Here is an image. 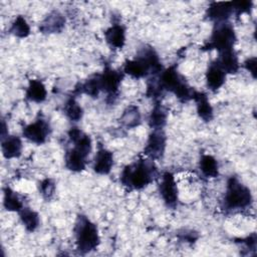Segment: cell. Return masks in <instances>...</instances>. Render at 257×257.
<instances>
[{
  "label": "cell",
  "instance_id": "obj_1",
  "mask_svg": "<svg viewBox=\"0 0 257 257\" xmlns=\"http://www.w3.org/2000/svg\"><path fill=\"white\" fill-rule=\"evenodd\" d=\"M158 176V171L150 159H142L127 165L120 175L121 184L130 190H141L152 183Z\"/></svg>",
  "mask_w": 257,
  "mask_h": 257
},
{
  "label": "cell",
  "instance_id": "obj_2",
  "mask_svg": "<svg viewBox=\"0 0 257 257\" xmlns=\"http://www.w3.org/2000/svg\"><path fill=\"white\" fill-rule=\"evenodd\" d=\"M123 71L135 78H141L161 72L162 64L156 51L151 46H144L135 59L125 61Z\"/></svg>",
  "mask_w": 257,
  "mask_h": 257
},
{
  "label": "cell",
  "instance_id": "obj_3",
  "mask_svg": "<svg viewBox=\"0 0 257 257\" xmlns=\"http://www.w3.org/2000/svg\"><path fill=\"white\" fill-rule=\"evenodd\" d=\"M74 235L76 247L81 253H88L94 250L99 244V236L95 224L83 215H78L76 219Z\"/></svg>",
  "mask_w": 257,
  "mask_h": 257
},
{
  "label": "cell",
  "instance_id": "obj_4",
  "mask_svg": "<svg viewBox=\"0 0 257 257\" xmlns=\"http://www.w3.org/2000/svg\"><path fill=\"white\" fill-rule=\"evenodd\" d=\"M161 90H169L176 94V96L182 101H188L192 99L194 89L188 85L184 78L179 74L175 65L170 66L164 70L157 82Z\"/></svg>",
  "mask_w": 257,
  "mask_h": 257
},
{
  "label": "cell",
  "instance_id": "obj_5",
  "mask_svg": "<svg viewBox=\"0 0 257 257\" xmlns=\"http://www.w3.org/2000/svg\"><path fill=\"white\" fill-rule=\"evenodd\" d=\"M252 202L250 190L236 177H231L227 182L224 198V208L229 211L240 210L248 207Z\"/></svg>",
  "mask_w": 257,
  "mask_h": 257
},
{
  "label": "cell",
  "instance_id": "obj_6",
  "mask_svg": "<svg viewBox=\"0 0 257 257\" xmlns=\"http://www.w3.org/2000/svg\"><path fill=\"white\" fill-rule=\"evenodd\" d=\"M236 41V34L233 26L228 22L216 23L209 42L203 47L205 50L216 49L219 52L233 49Z\"/></svg>",
  "mask_w": 257,
  "mask_h": 257
},
{
  "label": "cell",
  "instance_id": "obj_7",
  "mask_svg": "<svg viewBox=\"0 0 257 257\" xmlns=\"http://www.w3.org/2000/svg\"><path fill=\"white\" fill-rule=\"evenodd\" d=\"M22 133L24 138L32 143L40 145L47 140L50 134V125L43 117H39L34 122L24 126Z\"/></svg>",
  "mask_w": 257,
  "mask_h": 257
},
{
  "label": "cell",
  "instance_id": "obj_8",
  "mask_svg": "<svg viewBox=\"0 0 257 257\" xmlns=\"http://www.w3.org/2000/svg\"><path fill=\"white\" fill-rule=\"evenodd\" d=\"M160 194L168 207L175 208L178 203V188L173 174L166 172L161 177L159 184Z\"/></svg>",
  "mask_w": 257,
  "mask_h": 257
},
{
  "label": "cell",
  "instance_id": "obj_9",
  "mask_svg": "<svg viewBox=\"0 0 257 257\" xmlns=\"http://www.w3.org/2000/svg\"><path fill=\"white\" fill-rule=\"evenodd\" d=\"M166 149V135L162 128L154 130L147 141L144 149L145 155L150 157L152 160L161 159Z\"/></svg>",
  "mask_w": 257,
  "mask_h": 257
},
{
  "label": "cell",
  "instance_id": "obj_10",
  "mask_svg": "<svg viewBox=\"0 0 257 257\" xmlns=\"http://www.w3.org/2000/svg\"><path fill=\"white\" fill-rule=\"evenodd\" d=\"M122 76V73L106 67L103 72L99 74L100 89L102 91H105L108 96H114L117 93Z\"/></svg>",
  "mask_w": 257,
  "mask_h": 257
},
{
  "label": "cell",
  "instance_id": "obj_11",
  "mask_svg": "<svg viewBox=\"0 0 257 257\" xmlns=\"http://www.w3.org/2000/svg\"><path fill=\"white\" fill-rule=\"evenodd\" d=\"M232 13V2H212L207 9V17L216 23L225 22Z\"/></svg>",
  "mask_w": 257,
  "mask_h": 257
},
{
  "label": "cell",
  "instance_id": "obj_12",
  "mask_svg": "<svg viewBox=\"0 0 257 257\" xmlns=\"http://www.w3.org/2000/svg\"><path fill=\"white\" fill-rule=\"evenodd\" d=\"M113 165L112 153L104 148H99L94 157L93 170L100 175H106L110 172Z\"/></svg>",
  "mask_w": 257,
  "mask_h": 257
},
{
  "label": "cell",
  "instance_id": "obj_13",
  "mask_svg": "<svg viewBox=\"0 0 257 257\" xmlns=\"http://www.w3.org/2000/svg\"><path fill=\"white\" fill-rule=\"evenodd\" d=\"M64 23L63 15L58 11H52L41 22L39 29L43 33H58L63 29Z\"/></svg>",
  "mask_w": 257,
  "mask_h": 257
},
{
  "label": "cell",
  "instance_id": "obj_14",
  "mask_svg": "<svg viewBox=\"0 0 257 257\" xmlns=\"http://www.w3.org/2000/svg\"><path fill=\"white\" fill-rule=\"evenodd\" d=\"M225 78H226V73L217 64V62L214 61L210 63L206 73V80H207L208 87L211 90H217L223 85V83L225 82Z\"/></svg>",
  "mask_w": 257,
  "mask_h": 257
},
{
  "label": "cell",
  "instance_id": "obj_15",
  "mask_svg": "<svg viewBox=\"0 0 257 257\" xmlns=\"http://www.w3.org/2000/svg\"><path fill=\"white\" fill-rule=\"evenodd\" d=\"M219 57L216 59L217 64L225 73H236L239 69L238 57L233 49L219 52Z\"/></svg>",
  "mask_w": 257,
  "mask_h": 257
},
{
  "label": "cell",
  "instance_id": "obj_16",
  "mask_svg": "<svg viewBox=\"0 0 257 257\" xmlns=\"http://www.w3.org/2000/svg\"><path fill=\"white\" fill-rule=\"evenodd\" d=\"M104 37L110 47L120 49L124 45L125 41L124 28L119 24H113L111 27L106 29L104 32Z\"/></svg>",
  "mask_w": 257,
  "mask_h": 257
},
{
  "label": "cell",
  "instance_id": "obj_17",
  "mask_svg": "<svg viewBox=\"0 0 257 257\" xmlns=\"http://www.w3.org/2000/svg\"><path fill=\"white\" fill-rule=\"evenodd\" d=\"M2 153L6 159L18 158L21 155L22 143L18 137L7 136L2 139Z\"/></svg>",
  "mask_w": 257,
  "mask_h": 257
},
{
  "label": "cell",
  "instance_id": "obj_18",
  "mask_svg": "<svg viewBox=\"0 0 257 257\" xmlns=\"http://www.w3.org/2000/svg\"><path fill=\"white\" fill-rule=\"evenodd\" d=\"M192 99H194L197 103V112L199 116L205 121H210L213 118V108L207 95L204 92L195 91Z\"/></svg>",
  "mask_w": 257,
  "mask_h": 257
},
{
  "label": "cell",
  "instance_id": "obj_19",
  "mask_svg": "<svg viewBox=\"0 0 257 257\" xmlns=\"http://www.w3.org/2000/svg\"><path fill=\"white\" fill-rule=\"evenodd\" d=\"M86 158L75 149H70L65 154V167L72 172H80L85 168Z\"/></svg>",
  "mask_w": 257,
  "mask_h": 257
},
{
  "label": "cell",
  "instance_id": "obj_20",
  "mask_svg": "<svg viewBox=\"0 0 257 257\" xmlns=\"http://www.w3.org/2000/svg\"><path fill=\"white\" fill-rule=\"evenodd\" d=\"M46 88L38 79H31L26 89V98L34 102H42L46 98Z\"/></svg>",
  "mask_w": 257,
  "mask_h": 257
},
{
  "label": "cell",
  "instance_id": "obj_21",
  "mask_svg": "<svg viewBox=\"0 0 257 257\" xmlns=\"http://www.w3.org/2000/svg\"><path fill=\"white\" fill-rule=\"evenodd\" d=\"M200 171L207 178H215L219 174V167L216 159L210 155H203L199 163Z\"/></svg>",
  "mask_w": 257,
  "mask_h": 257
},
{
  "label": "cell",
  "instance_id": "obj_22",
  "mask_svg": "<svg viewBox=\"0 0 257 257\" xmlns=\"http://www.w3.org/2000/svg\"><path fill=\"white\" fill-rule=\"evenodd\" d=\"M120 122L126 128H133L141 123V112L136 105L127 106L120 116Z\"/></svg>",
  "mask_w": 257,
  "mask_h": 257
},
{
  "label": "cell",
  "instance_id": "obj_23",
  "mask_svg": "<svg viewBox=\"0 0 257 257\" xmlns=\"http://www.w3.org/2000/svg\"><path fill=\"white\" fill-rule=\"evenodd\" d=\"M3 204H4V207L6 208V210H8V211L19 212L24 208L21 197L8 187L4 189Z\"/></svg>",
  "mask_w": 257,
  "mask_h": 257
},
{
  "label": "cell",
  "instance_id": "obj_24",
  "mask_svg": "<svg viewBox=\"0 0 257 257\" xmlns=\"http://www.w3.org/2000/svg\"><path fill=\"white\" fill-rule=\"evenodd\" d=\"M167 121V112L163 108V106L159 103L155 104L150 117H149V124L154 130L163 128V126L166 124Z\"/></svg>",
  "mask_w": 257,
  "mask_h": 257
},
{
  "label": "cell",
  "instance_id": "obj_25",
  "mask_svg": "<svg viewBox=\"0 0 257 257\" xmlns=\"http://www.w3.org/2000/svg\"><path fill=\"white\" fill-rule=\"evenodd\" d=\"M19 215H20L21 222L23 223L26 230L32 232L38 227L39 216L35 211L24 207L21 211H19Z\"/></svg>",
  "mask_w": 257,
  "mask_h": 257
},
{
  "label": "cell",
  "instance_id": "obj_26",
  "mask_svg": "<svg viewBox=\"0 0 257 257\" xmlns=\"http://www.w3.org/2000/svg\"><path fill=\"white\" fill-rule=\"evenodd\" d=\"M100 82H99V74H94L90 76L84 83L79 85V88L77 89L78 92L88 94L92 97H95L98 95L100 91Z\"/></svg>",
  "mask_w": 257,
  "mask_h": 257
},
{
  "label": "cell",
  "instance_id": "obj_27",
  "mask_svg": "<svg viewBox=\"0 0 257 257\" xmlns=\"http://www.w3.org/2000/svg\"><path fill=\"white\" fill-rule=\"evenodd\" d=\"M9 31L11 34H13L16 37L24 38L29 35L30 27L22 16H17L16 19L13 21Z\"/></svg>",
  "mask_w": 257,
  "mask_h": 257
},
{
  "label": "cell",
  "instance_id": "obj_28",
  "mask_svg": "<svg viewBox=\"0 0 257 257\" xmlns=\"http://www.w3.org/2000/svg\"><path fill=\"white\" fill-rule=\"evenodd\" d=\"M64 113L66 114V116L72 120V121H78L81 116H82V108L80 107V105L77 103V101L73 98L70 97L64 104L63 107Z\"/></svg>",
  "mask_w": 257,
  "mask_h": 257
},
{
  "label": "cell",
  "instance_id": "obj_29",
  "mask_svg": "<svg viewBox=\"0 0 257 257\" xmlns=\"http://www.w3.org/2000/svg\"><path fill=\"white\" fill-rule=\"evenodd\" d=\"M39 191L42 197L46 200H50L54 195L55 184L51 179H44L39 184Z\"/></svg>",
  "mask_w": 257,
  "mask_h": 257
},
{
  "label": "cell",
  "instance_id": "obj_30",
  "mask_svg": "<svg viewBox=\"0 0 257 257\" xmlns=\"http://www.w3.org/2000/svg\"><path fill=\"white\" fill-rule=\"evenodd\" d=\"M252 7L251 1H232V8L233 12H235L237 15H240L244 12H249Z\"/></svg>",
  "mask_w": 257,
  "mask_h": 257
},
{
  "label": "cell",
  "instance_id": "obj_31",
  "mask_svg": "<svg viewBox=\"0 0 257 257\" xmlns=\"http://www.w3.org/2000/svg\"><path fill=\"white\" fill-rule=\"evenodd\" d=\"M244 67L252 74L254 78L256 77V58L255 57L247 59L244 62Z\"/></svg>",
  "mask_w": 257,
  "mask_h": 257
},
{
  "label": "cell",
  "instance_id": "obj_32",
  "mask_svg": "<svg viewBox=\"0 0 257 257\" xmlns=\"http://www.w3.org/2000/svg\"><path fill=\"white\" fill-rule=\"evenodd\" d=\"M179 237L182 240H186L188 242H194L198 238V234L196 232H194V231H187V230H185L184 233H180L179 234Z\"/></svg>",
  "mask_w": 257,
  "mask_h": 257
}]
</instances>
